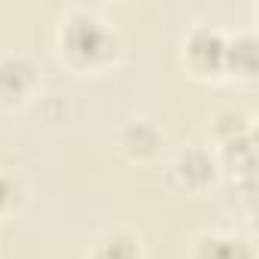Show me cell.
<instances>
[{"instance_id":"obj_1","label":"cell","mask_w":259,"mask_h":259,"mask_svg":"<svg viewBox=\"0 0 259 259\" xmlns=\"http://www.w3.org/2000/svg\"><path fill=\"white\" fill-rule=\"evenodd\" d=\"M64 46L76 61H98L110 52V34L92 16H73L64 28Z\"/></svg>"},{"instance_id":"obj_2","label":"cell","mask_w":259,"mask_h":259,"mask_svg":"<svg viewBox=\"0 0 259 259\" xmlns=\"http://www.w3.org/2000/svg\"><path fill=\"white\" fill-rule=\"evenodd\" d=\"M189 55H192V61H195L201 70H213V67H220L223 58H226V43L220 40L217 31L198 28V31L189 37Z\"/></svg>"},{"instance_id":"obj_3","label":"cell","mask_w":259,"mask_h":259,"mask_svg":"<svg viewBox=\"0 0 259 259\" xmlns=\"http://www.w3.org/2000/svg\"><path fill=\"white\" fill-rule=\"evenodd\" d=\"M34 82V67L25 58H4L0 61V95L16 98Z\"/></svg>"},{"instance_id":"obj_4","label":"cell","mask_w":259,"mask_h":259,"mask_svg":"<svg viewBox=\"0 0 259 259\" xmlns=\"http://www.w3.org/2000/svg\"><path fill=\"white\" fill-rule=\"evenodd\" d=\"M213 174H217L213 159L201 150H192V153L180 156V162H177V177L186 186H207L213 180Z\"/></svg>"},{"instance_id":"obj_5","label":"cell","mask_w":259,"mask_h":259,"mask_svg":"<svg viewBox=\"0 0 259 259\" xmlns=\"http://www.w3.org/2000/svg\"><path fill=\"white\" fill-rule=\"evenodd\" d=\"M198 259H250V247L238 238H207L198 247Z\"/></svg>"},{"instance_id":"obj_6","label":"cell","mask_w":259,"mask_h":259,"mask_svg":"<svg viewBox=\"0 0 259 259\" xmlns=\"http://www.w3.org/2000/svg\"><path fill=\"white\" fill-rule=\"evenodd\" d=\"M156 144H159V135L153 132L150 125H144V122H135L125 132V147H128V153H135V156H150L156 150Z\"/></svg>"},{"instance_id":"obj_7","label":"cell","mask_w":259,"mask_h":259,"mask_svg":"<svg viewBox=\"0 0 259 259\" xmlns=\"http://www.w3.org/2000/svg\"><path fill=\"white\" fill-rule=\"evenodd\" d=\"M223 61H229L232 67L250 73V70L256 67V40H253V37H241L238 43L226 46V58H223Z\"/></svg>"},{"instance_id":"obj_8","label":"cell","mask_w":259,"mask_h":259,"mask_svg":"<svg viewBox=\"0 0 259 259\" xmlns=\"http://www.w3.org/2000/svg\"><path fill=\"white\" fill-rule=\"evenodd\" d=\"M95 259H138V244L128 235H113L98 247Z\"/></svg>"},{"instance_id":"obj_9","label":"cell","mask_w":259,"mask_h":259,"mask_svg":"<svg viewBox=\"0 0 259 259\" xmlns=\"http://www.w3.org/2000/svg\"><path fill=\"white\" fill-rule=\"evenodd\" d=\"M226 162H229L235 171L250 174V168H253V141H250V138H229Z\"/></svg>"},{"instance_id":"obj_10","label":"cell","mask_w":259,"mask_h":259,"mask_svg":"<svg viewBox=\"0 0 259 259\" xmlns=\"http://www.w3.org/2000/svg\"><path fill=\"white\" fill-rule=\"evenodd\" d=\"M13 195H16V189H13V183H10L7 177H0V207H7V204L13 201Z\"/></svg>"}]
</instances>
